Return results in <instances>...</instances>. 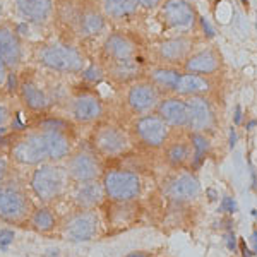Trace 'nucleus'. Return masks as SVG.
<instances>
[{"label":"nucleus","mask_w":257,"mask_h":257,"mask_svg":"<svg viewBox=\"0 0 257 257\" xmlns=\"http://www.w3.org/2000/svg\"><path fill=\"white\" fill-rule=\"evenodd\" d=\"M28 185H30L31 196L38 199L40 204L52 206L67 196L72 182L64 165L47 161L33 167Z\"/></svg>","instance_id":"f257e3e1"},{"label":"nucleus","mask_w":257,"mask_h":257,"mask_svg":"<svg viewBox=\"0 0 257 257\" xmlns=\"http://www.w3.org/2000/svg\"><path fill=\"white\" fill-rule=\"evenodd\" d=\"M35 209L33 199L23 184L7 180L0 185V221L7 225L28 226Z\"/></svg>","instance_id":"f03ea898"},{"label":"nucleus","mask_w":257,"mask_h":257,"mask_svg":"<svg viewBox=\"0 0 257 257\" xmlns=\"http://www.w3.org/2000/svg\"><path fill=\"white\" fill-rule=\"evenodd\" d=\"M88 144L103 160H115L128 153L131 134L123 127L111 122H98L89 136Z\"/></svg>","instance_id":"7ed1b4c3"},{"label":"nucleus","mask_w":257,"mask_h":257,"mask_svg":"<svg viewBox=\"0 0 257 257\" xmlns=\"http://www.w3.org/2000/svg\"><path fill=\"white\" fill-rule=\"evenodd\" d=\"M101 184L110 202H134L143 190L141 175L127 168H105Z\"/></svg>","instance_id":"20e7f679"},{"label":"nucleus","mask_w":257,"mask_h":257,"mask_svg":"<svg viewBox=\"0 0 257 257\" xmlns=\"http://www.w3.org/2000/svg\"><path fill=\"white\" fill-rule=\"evenodd\" d=\"M59 235L67 242H91L101 235V218L96 209H74L60 219Z\"/></svg>","instance_id":"39448f33"},{"label":"nucleus","mask_w":257,"mask_h":257,"mask_svg":"<svg viewBox=\"0 0 257 257\" xmlns=\"http://www.w3.org/2000/svg\"><path fill=\"white\" fill-rule=\"evenodd\" d=\"M64 167L72 184L101 180L103 172L106 168L105 160L89 144H79L74 148V151L64 161Z\"/></svg>","instance_id":"423d86ee"},{"label":"nucleus","mask_w":257,"mask_h":257,"mask_svg":"<svg viewBox=\"0 0 257 257\" xmlns=\"http://www.w3.org/2000/svg\"><path fill=\"white\" fill-rule=\"evenodd\" d=\"M38 62L43 67L62 74H77L86 69L84 55L69 43H52L38 50Z\"/></svg>","instance_id":"0eeeda50"},{"label":"nucleus","mask_w":257,"mask_h":257,"mask_svg":"<svg viewBox=\"0 0 257 257\" xmlns=\"http://www.w3.org/2000/svg\"><path fill=\"white\" fill-rule=\"evenodd\" d=\"M9 156L14 163L23 167H36V165L47 163L48 149L43 134L33 128L30 132H23L12 138L9 143Z\"/></svg>","instance_id":"6e6552de"},{"label":"nucleus","mask_w":257,"mask_h":257,"mask_svg":"<svg viewBox=\"0 0 257 257\" xmlns=\"http://www.w3.org/2000/svg\"><path fill=\"white\" fill-rule=\"evenodd\" d=\"M128 134H131L132 143H138L139 146L148 149H161L168 143L170 127L160 118V115L148 113L141 115L132 122Z\"/></svg>","instance_id":"1a4fd4ad"},{"label":"nucleus","mask_w":257,"mask_h":257,"mask_svg":"<svg viewBox=\"0 0 257 257\" xmlns=\"http://www.w3.org/2000/svg\"><path fill=\"white\" fill-rule=\"evenodd\" d=\"M69 111L74 122L81 125H96L105 117V105L94 91H79L69 103Z\"/></svg>","instance_id":"9d476101"},{"label":"nucleus","mask_w":257,"mask_h":257,"mask_svg":"<svg viewBox=\"0 0 257 257\" xmlns=\"http://www.w3.org/2000/svg\"><path fill=\"white\" fill-rule=\"evenodd\" d=\"M161 101V91L148 79L131 82L125 94V103L134 115H148L156 110Z\"/></svg>","instance_id":"9b49d317"},{"label":"nucleus","mask_w":257,"mask_h":257,"mask_svg":"<svg viewBox=\"0 0 257 257\" xmlns=\"http://www.w3.org/2000/svg\"><path fill=\"white\" fill-rule=\"evenodd\" d=\"M69 197L74 204V209H98L106 201L101 180L72 184L69 189Z\"/></svg>","instance_id":"f8f14e48"},{"label":"nucleus","mask_w":257,"mask_h":257,"mask_svg":"<svg viewBox=\"0 0 257 257\" xmlns=\"http://www.w3.org/2000/svg\"><path fill=\"white\" fill-rule=\"evenodd\" d=\"M161 19L175 31H187L194 28L196 11L187 0H165L161 6Z\"/></svg>","instance_id":"ddd939ff"},{"label":"nucleus","mask_w":257,"mask_h":257,"mask_svg":"<svg viewBox=\"0 0 257 257\" xmlns=\"http://www.w3.org/2000/svg\"><path fill=\"white\" fill-rule=\"evenodd\" d=\"M38 131V128H36ZM43 134L45 144L48 149V161L52 163H62L74 151L76 144V134L74 128H59V131H40Z\"/></svg>","instance_id":"4468645a"},{"label":"nucleus","mask_w":257,"mask_h":257,"mask_svg":"<svg viewBox=\"0 0 257 257\" xmlns=\"http://www.w3.org/2000/svg\"><path fill=\"white\" fill-rule=\"evenodd\" d=\"M187 105V128L196 134L209 131L214 123V111L206 96H189Z\"/></svg>","instance_id":"2eb2a0df"},{"label":"nucleus","mask_w":257,"mask_h":257,"mask_svg":"<svg viewBox=\"0 0 257 257\" xmlns=\"http://www.w3.org/2000/svg\"><path fill=\"white\" fill-rule=\"evenodd\" d=\"M103 57L108 64L138 59V45L131 36L123 33H113L103 43Z\"/></svg>","instance_id":"dca6fc26"},{"label":"nucleus","mask_w":257,"mask_h":257,"mask_svg":"<svg viewBox=\"0 0 257 257\" xmlns=\"http://www.w3.org/2000/svg\"><path fill=\"white\" fill-rule=\"evenodd\" d=\"M156 115L170 128H185L187 127V105L180 96H168L160 101L156 106Z\"/></svg>","instance_id":"f3484780"},{"label":"nucleus","mask_w":257,"mask_h":257,"mask_svg":"<svg viewBox=\"0 0 257 257\" xmlns=\"http://www.w3.org/2000/svg\"><path fill=\"white\" fill-rule=\"evenodd\" d=\"M167 196L175 202H189L194 201L201 192V184L192 173H180L173 177L165 189Z\"/></svg>","instance_id":"a211bd4d"},{"label":"nucleus","mask_w":257,"mask_h":257,"mask_svg":"<svg viewBox=\"0 0 257 257\" xmlns=\"http://www.w3.org/2000/svg\"><path fill=\"white\" fill-rule=\"evenodd\" d=\"M190 50H192V41L185 36H177L161 41L156 48V55L165 65H178L187 60Z\"/></svg>","instance_id":"6ab92c4d"},{"label":"nucleus","mask_w":257,"mask_h":257,"mask_svg":"<svg viewBox=\"0 0 257 257\" xmlns=\"http://www.w3.org/2000/svg\"><path fill=\"white\" fill-rule=\"evenodd\" d=\"M219 65H221V60H219L218 52L213 48H206L201 50V52L190 53L187 60L184 62V67L187 72L197 74V76L202 77L216 74L219 70Z\"/></svg>","instance_id":"aec40b11"},{"label":"nucleus","mask_w":257,"mask_h":257,"mask_svg":"<svg viewBox=\"0 0 257 257\" xmlns=\"http://www.w3.org/2000/svg\"><path fill=\"white\" fill-rule=\"evenodd\" d=\"M0 59L7 69H16L23 59V47L18 36V31L11 26H0Z\"/></svg>","instance_id":"412c9836"},{"label":"nucleus","mask_w":257,"mask_h":257,"mask_svg":"<svg viewBox=\"0 0 257 257\" xmlns=\"http://www.w3.org/2000/svg\"><path fill=\"white\" fill-rule=\"evenodd\" d=\"M59 226H60V218L55 213V209L52 206H38L33 209L30 223L28 228H31L33 231L40 235H53L59 233Z\"/></svg>","instance_id":"4be33fe9"},{"label":"nucleus","mask_w":257,"mask_h":257,"mask_svg":"<svg viewBox=\"0 0 257 257\" xmlns=\"http://www.w3.org/2000/svg\"><path fill=\"white\" fill-rule=\"evenodd\" d=\"M19 94L26 108L35 113H45L50 108V98L47 96V93L31 79L19 82Z\"/></svg>","instance_id":"5701e85b"},{"label":"nucleus","mask_w":257,"mask_h":257,"mask_svg":"<svg viewBox=\"0 0 257 257\" xmlns=\"http://www.w3.org/2000/svg\"><path fill=\"white\" fill-rule=\"evenodd\" d=\"M19 14L35 24H45L53 12V0H14Z\"/></svg>","instance_id":"b1692460"},{"label":"nucleus","mask_w":257,"mask_h":257,"mask_svg":"<svg viewBox=\"0 0 257 257\" xmlns=\"http://www.w3.org/2000/svg\"><path fill=\"white\" fill-rule=\"evenodd\" d=\"M103 30H105V14L99 12L96 7L82 6L76 33H79L81 38H94L101 35Z\"/></svg>","instance_id":"393cba45"},{"label":"nucleus","mask_w":257,"mask_h":257,"mask_svg":"<svg viewBox=\"0 0 257 257\" xmlns=\"http://www.w3.org/2000/svg\"><path fill=\"white\" fill-rule=\"evenodd\" d=\"M211 89V84L206 77L197 76V74H180L175 86V91L173 94L177 96H204L206 93Z\"/></svg>","instance_id":"a878e982"},{"label":"nucleus","mask_w":257,"mask_h":257,"mask_svg":"<svg viewBox=\"0 0 257 257\" xmlns=\"http://www.w3.org/2000/svg\"><path fill=\"white\" fill-rule=\"evenodd\" d=\"M143 69L138 59L123 60V62H111L108 67L105 69V74H108L110 79H113L118 84H131V82L138 81Z\"/></svg>","instance_id":"bb28decb"},{"label":"nucleus","mask_w":257,"mask_h":257,"mask_svg":"<svg viewBox=\"0 0 257 257\" xmlns=\"http://www.w3.org/2000/svg\"><path fill=\"white\" fill-rule=\"evenodd\" d=\"M192 158V146L187 141H173L165 144V160L172 168H184Z\"/></svg>","instance_id":"cd10ccee"},{"label":"nucleus","mask_w":257,"mask_h":257,"mask_svg":"<svg viewBox=\"0 0 257 257\" xmlns=\"http://www.w3.org/2000/svg\"><path fill=\"white\" fill-rule=\"evenodd\" d=\"M180 77V72L177 69L170 67V65H161V67L153 69L148 74V81L153 82L160 91L165 93H173L177 86V81Z\"/></svg>","instance_id":"c85d7f7f"},{"label":"nucleus","mask_w":257,"mask_h":257,"mask_svg":"<svg viewBox=\"0 0 257 257\" xmlns=\"http://www.w3.org/2000/svg\"><path fill=\"white\" fill-rule=\"evenodd\" d=\"M57 11V18L65 28L76 31L77 30V23L81 18V11H82V4L79 0H59L55 6Z\"/></svg>","instance_id":"c756f323"},{"label":"nucleus","mask_w":257,"mask_h":257,"mask_svg":"<svg viewBox=\"0 0 257 257\" xmlns=\"http://www.w3.org/2000/svg\"><path fill=\"white\" fill-rule=\"evenodd\" d=\"M103 14L111 19H125L136 14L139 7L138 0H101Z\"/></svg>","instance_id":"7c9ffc66"},{"label":"nucleus","mask_w":257,"mask_h":257,"mask_svg":"<svg viewBox=\"0 0 257 257\" xmlns=\"http://www.w3.org/2000/svg\"><path fill=\"white\" fill-rule=\"evenodd\" d=\"M72 123L65 118H60V117H43L38 120V123L35 125V128L38 131H59V128H70Z\"/></svg>","instance_id":"2f4dec72"},{"label":"nucleus","mask_w":257,"mask_h":257,"mask_svg":"<svg viewBox=\"0 0 257 257\" xmlns=\"http://www.w3.org/2000/svg\"><path fill=\"white\" fill-rule=\"evenodd\" d=\"M190 141H192V158L201 161L206 156V153H208V148H209L208 139H206L202 134L192 132V139Z\"/></svg>","instance_id":"473e14b6"},{"label":"nucleus","mask_w":257,"mask_h":257,"mask_svg":"<svg viewBox=\"0 0 257 257\" xmlns=\"http://www.w3.org/2000/svg\"><path fill=\"white\" fill-rule=\"evenodd\" d=\"M103 76H105V69L101 65H89V67L82 70V79L89 82V84H96L103 79Z\"/></svg>","instance_id":"72a5a7b5"},{"label":"nucleus","mask_w":257,"mask_h":257,"mask_svg":"<svg viewBox=\"0 0 257 257\" xmlns=\"http://www.w3.org/2000/svg\"><path fill=\"white\" fill-rule=\"evenodd\" d=\"M11 156L6 153H0V185H4L11 178Z\"/></svg>","instance_id":"f704fd0d"},{"label":"nucleus","mask_w":257,"mask_h":257,"mask_svg":"<svg viewBox=\"0 0 257 257\" xmlns=\"http://www.w3.org/2000/svg\"><path fill=\"white\" fill-rule=\"evenodd\" d=\"M11 120V110L7 106L0 105V127H7Z\"/></svg>","instance_id":"c9c22d12"},{"label":"nucleus","mask_w":257,"mask_h":257,"mask_svg":"<svg viewBox=\"0 0 257 257\" xmlns=\"http://www.w3.org/2000/svg\"><path fill=\"white\" fill-rule=\"evenodd\" d=\"M7 76H9V69H7V65L4 64V60L0 59V86L7 81Z\"/></svg>","instance_id":"e433bc0d"},{"label":"nucleus","mask_w":257,"mask_h":257,"mask_svg":"<svg viewBox=\"0 0 257 257\" xmlns=\"http://www.w3.org/2000/svg\"><path fill=\"white\" fill-rule=\"evenodd\" d=\"M139 6H143L144 9H155L156 6H160L161 0H138Z\"/></svg>","instance_id":"4c0bfd02"},{"label":"nucleus","mask_w":257,"mask_h":257,"mask_svg":"<svg viewBox=\"0 0 257 257\" xmlns=\"http://www.w3.org/2000/svg\"><path fill=\"white\" fill-rule=\"evenodd\" d=\"M223 208L228 209V213H233V211H235V202L231 201L230 197H225V199H223Z\"/></svg>","instance_id":"58836bf2"},{"label":"nucleus","mask_w":257,"mask_h":257,"mask_svg":"<svg viewBox=\"0 0 257 257\" xmlns=\"http://www.w3.org/2000/svg\"><path fill=\"white\" fill-rule=\"evenodd\" d=\"M201 23H202V28H204L206 31H208V36H213V30H211V26H209V23L206 19H201Z\"/></svg>","instance_id":"ea45409f"},{"label":"nucleus","mask_w":257,"mask_h":257,"mask_svg":"<svg viewBox=\"0 0 257 257\" xmlns=\"http://www.w3.org/2000/svg\"><path fill=\"white\" fill-rule=\"evenodd\" d=\"M125 257H151L148 254V252H131V254H127Z\"/></svg>","instance_id":"a19ab883"},{"label":"nucleus","mask_w":257,"mask_h":257,"mask_svg":"<svg viewBox=\"0 0 257 257\" xmlns=\"http://www.w3.org/2000/svg\"><path fill=\"white\" fill-rule=\"evenodd\" d=\"M9 136V127H0V141H4Z\"/></svg>","instance_id":"79ce46f5"},{"label":"nucleus","mask_w":257,"mask_h":257,"mask_svg":"<svg viewBox=\"0 0 257 257\" xmlns=\"http://www.w3.org/2000/svg\"><path fill=\"white\" fill-rule=\"evenodd\" d=\"M235 139H237V136H235V131L231 128V132H230V146L231 148L235 146Z\"/></svg>","instance_id":"37998d69"},{"label":"nucleus","mask_w":257,"mask_h":257,"mask_svg":"<svg viewBox=\"0 0 257 257\" xmlns=\"http://www.w3.org/2000/svg\"><path fill=\"white\" fill-rule=\"evenodd\" d=\"M235 122H240V106H237V117H235Z\"/></svg>","instance_id":"c03bdc74"},{"label":"nucleus","mask_w":257,"mask_h":257,"mask_svg":"<svg viewBox=\"0 0 257 257\" xmlns=\"http://www.w3.org/2000/svg\"><path fill=\"white\" fill-rule=\"evenodd\" d=\"M254 243H255V250H257V233H254Z\"/></svg>","instance_id":"a18cd8bd"},{"label":"nucleus","mask_w":257,"mask_h":257,"mask_svg":"<svg viewBox=\"0 0 257 257\" xmlns=\"http://www.w3.org/2000/svg\"><path fill=\"white\" fill-rule=\"evenodd\" d=\"M0 16H2V2H0Z\"/></svg>","instance_id":"49530a36"},{"label":"nucleus","mask_w":257,"mask_h":257,"mask_svg":"<svg viewBox=\"0 0 257 257\" xmlns=\"http://www.w3.org/2000/svg\"><path fill=\"white\" fill-rule=\"evenodd\" d=\"M242 2H243V4H247V2H248V0H242Z\"/></svg>","instance_id":"de8ad7c7"}]
</instances>
